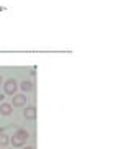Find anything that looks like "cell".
<instances>
[{"mask_svg":"<svg viewBox=\"0 0 131 149\" xmlns=\"http://www.w3.org/2000/svg\"><path fill=\"white\" fill-rule=\"evenodd\" d=\"M28 138H30V133L26 131V130H23V128H18L17 131L13 133V136L10 138V143L13 146H17V148H22Z\"/></svg>","mask_w":131,"mask_h":149,"instance_id":"6da1fadb","label":"cell"},{"mask_svg":"<svg viewBox=\"0 0 131 149\" xmlns=\"http://www.w3.org/2000/svg\"><path fill=\"white\" fill-rule=\"evenodd\" d=\"M18 90V84L15 79H7L3 80V93L5 95H15Z\"/></svg>","mask_w":131,"mask_h":149,"instance_id":"7a4b0ae2","label":"cell"},{"mask_svg":"<svg viewBox=\"0 0 131 149\" xmlns=\"http://www.w3.org/2000/svg\"><path fill=\"white\" fill-rule=\"evenodd\" d=\"M26 95L23 93H15L12 95V107H25L26 105Z\"/></svg>","mask_w":131,"mask_h":149,"instance_id":"3957f363","label":"cell"},{"mask_svg":"<svg viewBox=\"0 0 131 149\" xmlns=\"http://www.w3.org/2000/svg\"><path fill=\"white\" fill-rule=\"evenodd\" d=\"M12 111H13L12 103H8V102H2V103H0V115L8 116V115H12Z\"/></svg>","mask_w":131,"mask_h":149,"instance_id":"277c9868","label":"cell"},{"mask_svg":"<svg viewBox=\"0 0 131 149\" xmlns=\"http://www.w3.org/2000/svg\"><path fill=\"white\" fill-rule=\"evenodd\" d=\"M23 116H25L26 120H35L36 118V108L35 107H26V108L23 110Z\"/></svg>","mask_w":131,"mask_h":149,"instance_id":"5b68a950","label":"cell"},{"mask_svg":"<svg viewBox=\"0 0 131 149\" xmlns=\"http://www.w3.org/2000/svg\"><path fill=\"white\" fill-rule=\"evenodd\" d=\"M33 87H35V85H33V82H31V80H23V82L20 84V88H22L23 92H31V90H33Z\"/></svg>","mask_w":131,"mask_h":149,"instance_id":"8992f818","label":"cell"},{"mask_svg":"<svg viewBox=\"0 0 131 149\" xmlns=\"http://www.w3.org/2000/svg\"><path fill=\"white\" fill-rule=\"evenodd\" d=\"M8 143H10V138H8L7 134H5L3 131H2V133H0V148H3V146H7Z\"/></svg>","mask_w":131,"mask_h":149,"instance_id":"52a82bcc","label":"cell"},{"mask_svg":"<svg viewBox=\"0 0 131 149\" xmlns=\"http://www.w3.org/2000/svg\"><path fill=\"white\" fill-rule=\"evenodd\" d=\"M3 100H5V93H0V103H2Z\"/></svg>","mask_w":131,"mask_h":149,"instance_id":"ba28073f","label":"cell"},{"mask_svg":"<svg viewBox=\"0 0 131 149\" xmlns=\"http://www.w3.org/2000/svg\"><path fill=\"white\" fill-rule=\"evenodd\" d=\"M2 84H3V75L0 74V85H2Z\"/></svg>","mask_w":131,"mask_h":149,"instance_id":"9c48e42d","label":"cell"},{"mask_svg":"<svg viewBox=\"0 0 131 149\" xmlns=\"http://www.w3.org/2000/svg\"><path fill=\"white\" fill-rule=\"evenodd\" d=\"M22 149H35L33 146H26V148H22Z\"/></svg>","mask_w":131,"mask_h":149,"instance_id":"30bf717a","label":"cell"},{"mask_svg":"<svg viewBox=\"0 0 131 149\" xmlns=\"http://www.w3.org/2000/svg\"><path fill=\"white\" fill-rule=\"evenodd\" d=\"M0 149H2V148H0Z\"/></svg>","mask_w":131,"mask_h":149,"instance_id":"8fae6325","label":"cell"}]
</instances>
